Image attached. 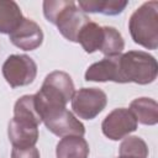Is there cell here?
Segmentation results:
<instances>
[{
    "instance_id": "1",
    "label": "cell",
    "mask_w": 158,
    "mask_h": 158,
    "mask_svg": "<svg viewBox=\"0 0 158 158\" xmlns=\"http://www.w3.org/2000/svg\"><path fill=\"white\" fill-rule=\"evenodd\" d=\"M43 15L47 21L57 26L64 38L75 43H78L81 28L90 21L73 0H46L43 1Z\"/></svg>"
},
{
    "instance_id": "2",
    "label": "cell",
    "mask_w": 158,
    "mask_h": 158,
    "mask_svg": "<svg viewBox=\"0 0 158 158\" xmlns=\"http://www.w3.org/2000/svg\"><path fill=\"white\" fill-rule=\"evenodd\" d=\"M158 74L156 58L143 51H128L117 56V83L151 84Z\"/></svg>"
},
{
    "instance_id": "3",
    "label": "cell",
    "mask_w": 158,
    "mask_h": 158,
    "mask_svg": "<svg viewBox=\"0 0 158 158\" xmlns=\"http://www.w3.org/2000/svg\"><path fill=\"white\" fill-rule=\"evenodd\" d=\"M128 30L135 43L147 48L158 47V2H143L128 20Z\"/></svg>"
},
{
    "instance_id": "4",
    "label": "cell",
    "mask_w": 158,
    "mask_h": 158,
    "mask_svg": "<svg viewBox=\"0 0 158 158\" xmlns=\"http://www.w3.org/2000/svg\"><path fill=\"white\" fill-rule=\"evenodd\" d=\"M75 93L70 75L62 70H54L46 75L41 89L33 94L37 107L65 106Z\"/></svg>"
},
{
    "instance_id": "5",
    "label": "cell",
    "mask_w": 158,
    "mask_h": 158,
    "mask_svg": "<svg viewBox=\"0 0 158 158\" xmlns=\"http://www.w3.org/2000/svg\"><path fill=\"white\" fill-rule=\"evenodd\" d=\"M37 111L47 130L58 137L85 135L84 125L65 106H43Z\"/></svg>"
},
{
    "instance_id": "6",
    "label": "cell",
    "mask_w": 158,
    "mask_h": 158,
    "mask_svg": "<svg viewBox=\"0 0 158 158\" xmlns=\"http://www.w3.org/2000/svg\"><path fill=\"white\" fill-rule=\"evenodd\" d=\"M1 70L6 83L11 88L26 86L36 79L37 64L26 54H11L4 62Z\"/></svg>"
},
{
    "instance_id": "7",
    "label": "cell",
    "mask_w": 158,
    "mask_h": 158,
    "mask_svg": "<svg viewBox=\"0 0 158 158\" xmlns=\"http://www.w3.org/2000/svg\"><path fill=\"white\" fill-rule=\"evenodd\" d=\"M73 112L83 120L95 118L106 106L107 96L99 88H81L72 98Z\"/></svg>"
},
{
    "instance_id": "8",
    "label": "cell",
    "mask_w": 158,
    "mask_h": 158,
    "mask_svg": "<svg viewBox=\"0 0 158 158\" xmlns=\"http://www.w3.org/2000/svg\"><path fill=\"white\" fill-rule=\"evenodd\" d=\"M137 120L130 109L118 107L106 115L101 123V131L111 141H118L127 137L137 130Z\"/></svg>"
},
{
    "instance_id": "9",
    "label": "cell",
    "mask_w": 158,
    "mask_h": 158,
    "mask_svg": "<svg viewBox=\"0 0 158 158\" xmlns=\"http://www.w3.org/2000/svg\"><path fill=\"white\" fill-rule=\"evenodd\" d=\"M9 40L20 49L35 51L43 42V32L37 22L23 17L20 25L9 35Z\"/></svg>"
},
{
    "instance_id": "10",
    "label": "cell",
    "mask_w": 158,
    "mask_h": 158,
    "mask_svg": "<svg viewBox=\"0 0 158 158\" xmlns=\"http://www.w3.org/2000/svg\"><path fill=\"white\" fill-rule=\"evenodd\" d=\"M38 126L40 125L28 120L12 117L7 126V136L12 147H33L37 143L40 136Z\"/></svg>"
},
{
    "instance_id": "11",
    "label": "cell",
    "mask_w": 158,
    "mask_h": 158,
    "mask_svg": "<svg viewBox=\"0 0 158 158\" xmlns=\"http://www.w3.org/2000/svg\"><path fill=\"white\" fill-rule=\"evenodd\" d=\"M117 56L105 57L101 60L93 63L85 72V80L117 83Z\"/></svg>"
},
{
    "instance_id": "12",
    "label": "cell",
    "mask_w": 158,
    "mask_h": 158,
    "mask_svg": "<svg viewBox=\"0 0 158 158\" xmlns=\"http://www.w3.org/2000/svg\"><path fill=\"white\" fill-rule=\"evenodd\" d=\"M89 144L85 138L80 136H67L57 143L56 156L57 158H88Z\"/></svg>"
},
{
    "instance_id": "13",
    "label": "cell",
    "mask_w": 158,
    "mask_h": 158,
    "mask_svg": "<svg viewBox=\"0 0 158 158\" xmlns=\"http://www.w3.org/2000/svg\"><path fill=\"white\" fill-rule=\"evenodd\" d=\"M130 110L136 117L137 122L153 126L158 122V104L151 98H137L131 101Z\"/></svg>"
},
{
    "instance_id": "14",
    "label": "cell",
    "mask_w": 158,
    "mask_h": 158,
    "mask_svg": "<svg viewBox=\"0 0 158 158\" xmlns=\"http://www.w3.org/2000/svg\"><path fill=\"white\" fill-rule=\"evenodd\" d=\"M126 0H80L78 6L83 12L102 14V15H118L127 6Z\"/></svg>"
},
{
    "instance_id": "15",
    "label": "cell",
    "mask_w": 158,
    "mask_h": 158,
    "mask_svg": "<svg viewBox=\"0 0 158 158\" xmlns=\"http://www.w3.org/2000/svg\"><path fill=\"white\" fill-rule=\"evenodd\" d=\"M20 6L14 0H0V33L10 35L22 21Z\"/></svg>"
},
{
    "instance_id": "16",
    "label": "cell",
    "mask_w": 158,
    "mask_h": 158,
    "mask_svg": "<svg viewBox=\"0 0 158 158\" xmlns=\"http://www.w3.org/2000/svg\"><path fill=\"white\" fill-rule=\"evenodd\" d=\"M104 41V27L96 22L89 21L80 31L78 36V43L81 44L86 53H94L101 49Z\"/></svg>"
},
{
    "instance_id": "17",
    "label": "cell",
    "mask_w": 158,
    "mask_h": 158,
    "mask_svg": "<svg viewBox=\"0 0 158 158\" xmlns=\"http://www.w3.org/2000/svg\"><path fill=\"white\" fill-rule=\"evenodd\" d=\"M104 27V41L100 52L105 57L117 56L125 48V41L122 35L112 26H102Z\"/></svg>"
},
{
    "instance_id": "18",
    "label": "cell",
    "mask_w": 158,
    "mask_h": 158,
    "mask_svg": "<svg viewBox=\"0 0 158 158\" xmlns=\"http://www.w3.org/2000/svg\"><path fill=\"white\" fill-rule=\"evenodd\" d=\"M14 117L25 118L37 125L42 122L40 114L37 111V107H36L35 95H23L20 99H17L14 106Z\"/></svg>"
},
{
    "instance_id": "19",
    "label": "cell",
    "mask_w": 158,
    "mask_h": 158,
    "mask_svg": "<svg viewBox=\"0 0 158 158\" xmlns=\"http://www.w3.org/2000/svg\"><path fill=\"white\" fill-rule=\"evenodd\" d=\"M147 143L138 136H127L123 138L118 147V157H137L147 158L148 157Z\"/></svg>"
},
{
    "instance_id": "20",
    "label": "cell",
    "mask_w": 158,
    "mask_h": 158,
    "mask_svg": "<svg viewBox=\"0 0 158 158\" xmlns=\"http://www.w3.org/2000/svg\"><path fill=\"white\" fill-rule=\"evenodd\" d=\"M11 158H41V157H40V151L33 146L27 148L12 147Z\"/></svg>"
},
{
    "instance_id": "21",
    "label": "cell",
    "mask_w": 158,
    "mask_h": 158,
    "mask_svg": "<svg viewBox=\"0 0 158 158\" xmlns=\"http://www.w3.org/2000/svg\"><path fill=\"white\" fill-rule=\"evenodd\" d=\"M117 158H137V157H117Z\"/></svg>"
}]
</instances>
